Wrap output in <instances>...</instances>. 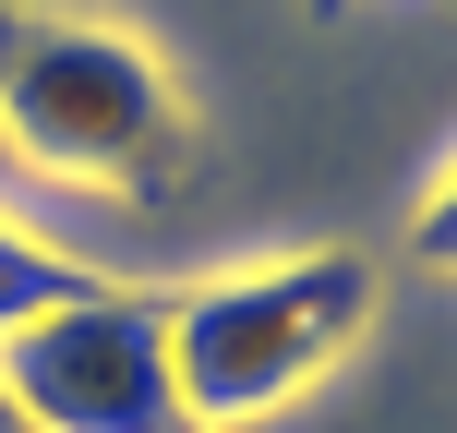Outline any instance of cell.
I'll use <instances>...</instances> for the list:
<instances>
[{
    "instance_id": "obj_1",
    "label": "cell",
    "mask_w": 457,
    "mask_h": 433,
    "mask_svg": "<svg viewBox=\"0 0 457 433\" xmlns=\"http://www.w3.org/2000/svg\"><path fill=\"white\" fill-rule=\"evenodd\" d=\"M0 145L37 181L169 205L193 181V96L145 37L85 12H0Z\"/></svg>"
},
{
    "instance_id": "obj_2",
    "label": "cell",
    "mask_w": 457,
    "mask_h": 433,
    "mask_svg": "<svg viewBox=\"0 0 457 433\" xmlns=\"http://www.w3.org/2000/svg\"><path fill=\"white\" fill-rule=\"evenodd\" d=\"M373 253H265L169 289V373H181V421L193 433H253L325 386L349 349L373 337Z\"/></svg>"
},
{
    "instance_id": "obj_3",
    "label": "cell",
    "mask_w": 457,
    "mask_h": 433,
    "mask_svg": "<svg viewBox=\"0 0 457 433\" xmlns=\"http://www.w3.org/2000/svg\"><path fill=\"white\" fill-rule=\"evenodd\" d=\"M0 397L24 433H193L169 373V289L96 277L85 301L37 313L0 349Z\"/></svg>"
},
{
    "instance_id": "obj_4",
    "label": "cell",
    "mask_w": 457,
    "mask_h": 433,
    "mask_svg": "<svg viewBox=\"0 0 457 433\" xmlns=\"http://www.w3.org/2000/svg\"><path fill=\"white\" fill-rule=\"evenodd\" d=\"M85 289H96V265H85V253H61V241H37V229H12V217H0V349H12L37 313L85 301Z\"/></svg>"
},
{
    "instance_id": "obj_5",
    "label": "cell",
    "mask_w": 457,
    "mask_h": 433,
    "mask_svg": "<svg viewBox=\"0 0 457 433\" xmlns=\"http://www.w3.org/2000/svg\"><path fill=\"white\" fill-rule=\"evenodd\" d=\"M410 253H421V265H445V277H457V169H445L434 193H421V217H410Z\"/></svg>"
},
{
    "instance_id": "obj_6",
    "label": "cell",
    "mask_w": 457,
    "mask_h": 433,
    "mask_svg": "<svg viewBox=\"0 0 457 433\" xmlns=\"http://www.w3.org/2000/svg\"><path fill=\"white\" fill-rule=\"evenodd\" d=\"M0 433H24V421H12V397H0Z\"/></svg>"
},
{
    "instance_id": "obj_7",
    "label": "cell",
    "mask_w": 457,
    "mask_h": 433,
    "mask_svg": "<svg viewBox=\"0 0 457 433\" xmlns=\"http://www.w3.org/2000/svg\"><path fill=\"white\" fill-rule=\"evenodd\" d=\"M313 12H349V0H313Z\"/></svg>"
}]
</instances>
